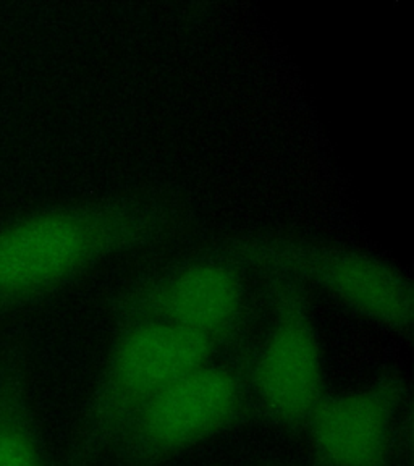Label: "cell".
I'll return each instance as SVG.
<instances>
[{
  "instance_id": "9",
  "label": "cell",
  "mask_w": 414,
  "mask_h": 466,
  "mask_svg": "<svg viewBox=\"0 0 414 466\" xmlns=\"http://www.w3.org/2000/svg\"><path fill=\"white\" fill-rule=\"evenodd\" d=\"M4 316H5V314L0 313V318H4Z\"/></svg>"
},
{
  "instance_id": "6",
  "label": "cell",
  "mask_w": 414,
  "mask_h": 466,
  "mask_svg": "<svg viewBox=\"0 0 414 466\" xmlns=\"http://www.w3.org/2000/svg\"><path fill=\"white\" fill-rule=\"evenodd\" d=\"M226 253L245 269L314 285L379 328L411 335L413 285L386 259L349 248L285 238L238 241Z\"/></svg>"
},
{
  "instance_id": "1",
  "label": "cell",
  "mask_w": 414,
  "mask_h": 466,
  "mask_svg": "<svg viewBox=\"0 0 414 466\" xmlns=\"http://www.w3.org/2000/svg\"><path fill=\"white\" fill-rule=\"evenodd\" d=\"M174 212L149 201H86L44 208L0 226V313L66 289L112 256L174 230Z\"/></svg>"
},
{
  "instance_id": "7",
  "label": "cell",
  "mask_w": 414,
  "mask_h": 466,
  "mask_svg": "<svg viewBox=\"0 0 414 466\" xmlns=\"http://www.w3.org/2000/svg\"><path fill=\"white\" fill-rule=\"evenodd\" d=\"M303 436L319 466H399L409 441V386L384 372L364 386L328 392Z\"/></svg>"
},
{
  "instance_id": "4",
  "label": "cell",
  "mask_w": 414,
  "mask_h": 466,
  "mask_svg": "<svg viewBox=\"0 0 414 466\" xmlns=\"http://www.w3.org/2000/svg\"><path fill=\"white\" fill-rule=\"evenodd\" d=\"M269 320L247 357L253 422L291 434L306 424L328 393L319 334L305 285L264 274Z\"/></svg>"
},
{
  "instance_id": "3",
  "label": "cell",
  "mask_w": 414,
  "mask_h": 466,
  "mask_svg": "<svg viewBox=\"0 0 414 466\" xmlns=\"http://www.w3.org/2000/svg\"><path fill=\"white\" fill-rule=\"evenodd\" d=\"M243 349L220 351L157 393L116 437L122 466H164L227 431L253 422Z\"/></svg>"
},
{
  "instance_id": "2",
  "label": "cell",
  "mask_w": 414,
  "mask_h": 466,
  "mask_svg": "<svg viewBox=\"0 0 414 466\" xmlns=\"http://www.w3.org/2000/svg\"><path fill=\"white\" fill-rule=\"evenodd\" d=\"M222 350L162 322L120 324L81 411L70 466H91L157 393Z\"/></svg>"
},
{
  "instance_id": "5",
  "label": "cell",
  "mask_w": 414,
  "mask_h": 466,
  "mask_svg": "<svg viewBox=\"0 0 414 466\" xmlns=\"http://www.w3.org/2000/svg\"><path fill=\"white\" fill-rule=\"evenodd\" d=\"M256 311L247 269L222 253L175 264L131 285L116 301V318L118 326L168 324L228 351L255 340Z\"/></svg>"
},
{
  "instance_id": "8",
  "label": "cell",
  "mask_w": 414,
  "mask_h": 466,
  "mask_svg": "<svg viewBox=\"0 0 414 466\" xmlns=\"http://www.w3.org/2000/svg\"><path fill=\"white\" fill-rule=\"evenodd\" d=\"M0 466H56L37 420L28 370L18 351L0 357Z\"/></svg>"
},
{
  "instance_id": "10",
  "label": "cell",
  "mask_w": 414,
  "mask_h": 466,
  "mask_svg": "<svg viewBox=\"0 0 414 466\" xmlns=\"http://www.w3.org/2000/svg\"><path fill=\"white\" fill-rule=\"evenodd\" d=\"M56 466H57V465H56Z\"/></svg>"
}]
</instances>
